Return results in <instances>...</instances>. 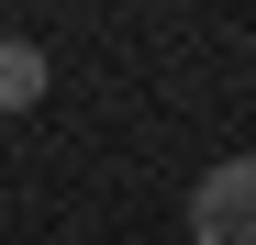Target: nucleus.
<instances>
[{
  "instance_id": "2",
  "label": "nucleus",
  "mask_w": 256,
  "mask_h": 245,
  "mask_svg": "<svg viewBox=\"0 0 256 245\" xmlns=\"http://www.w3.org/2000/svg\"><path fill=\"white\" fill-rule=\"evenodd\" d=\"M34 100H45V45L12 34V45H0V112H34Z\"/></svg>"
},
{
  "instance_id": "1",
  "label": "nucleus",
  "mask_w": 256,
  "mask_h": 245,
  "mask_svg": "<svg viewBox=\"0 0 256 245\" xmlns=\"http://www.w3.org/2000/svg\"><path fill=\"white\" fill-rule=\"evenodd\" d=\"M190 245H256V156H223L190 190Z\"/></svg>"
}]
</instances>
